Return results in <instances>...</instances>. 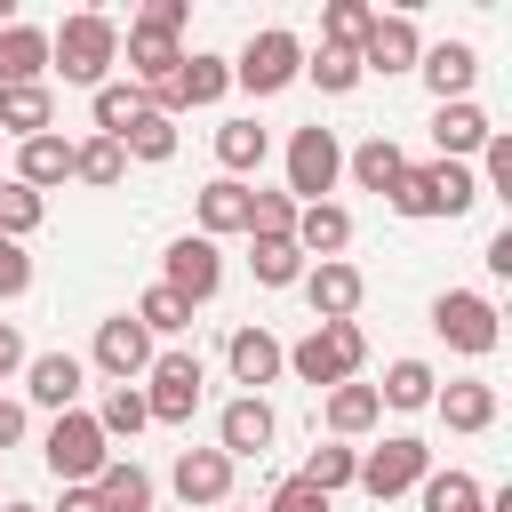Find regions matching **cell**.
I'll use <instances>...</instances> for the list:
<instances>
[{"mask_svg":"<svg viewBox=\"0 0 512 512\" xmlns=\"http://www.w3.org/2000/svg\"><path fill=\"white\" fill-rule=\"evenodd\" d=\"M360 296H368V280H360V264H344V256H328V264L304 272V304H312V320H352Z\"/></svg>","mask_w":512,"mask_h":512,"instance_id":"5bb4252c","label":"cell"},{"mask_svg":"<svg viewBox=\"0 0 512 512\" xmlns=\"http://www.w3.org/2000/svg\"><path fill=\"white\" fill-rule=\"evenodd\" d=\"M336 176H344V144H336V128H296L288 136V200L296 208H312L320 192H336Z\"/></svg>","mask_w":512,"mask_h":512,"instance_id":"8992f818","label":"cell"},{"mask_svg":"<svg viewBox=\"0 0 512 512\" xmlns=\"http://www.w3.org/2000/svg\"><path fill=\"white\" fill-rule=\"evenodd\" d=\"M296 72H304V40H296V32H280V24L248 32V48L232 56V88H248V96H280Z\"/></svg>","mask_w":512,"mask_h":512,"instance_id":"5b68a950","label":"cell"},{"mask_svg":"<svg viewBox=\"0 0 512 512\" xmlns=\"http://www.w3.org/2000/svg\"><path fill=\"white\" fill-rule=\"evenodd\" d=\"M200 352H152V368H144V408H152V424H192V408H200Z\"/></svg>","mask_w":512,"mask_h":512,"instance_id":"52a82bcc","label":"cell"},{"mask_svg":"<svg viewBox=\"0 0 512 512\" xmlns=\"http://www.w3.org/2000/svg\"><path fill=\"white\" fill-rule=\"evenodd\" d=\"M56 512H104V504H96V488H64V504H56Z\"/></svg>","mask_w":512,"mask_h":512,"instance_id":"f5cc1de1","label":"cell"},{"mask_svg":"<svg viewBox=\"0 0 512 512\" xmlns=\"http://www.w3.org/2000/svg\"><path fill=\"white\" fill-rule=\"evenodd\" d=\"M344 168H352V176H360L368 192H384V200H392V184L408 176V152H400L392 136H368L360 152H344Z\"/></svg>","mask_w":512,"mask_h":512,"instance_id":"f546056e","label":"cell"},{"mask_svg":"<svg viewBox=\"0 0 512 512\" xmlns=\"http://www.w3.org/2000/svg\"><path fill=\"white\" fill-rule=\"evenodd\" d=\"M248 264H256V288H296L304 280V248L296 240H248Z\"/></svg>","mask_w":512,"mask_h":512,"instance_id":"8d00e7d4","label":"cell"},{"mask_svg":"<svg viewBox=\"0 0 512 512\" xmlns=\"http://www.w3.org/2000/svg\"><path fill=\"white\" fill-rule=\"evenodd\" d=\"M160 288L184 296V304H208V296L224 288V256H216V240H200V232L168 240V280H160Z\"/></svg>","mask_w":512,"mask_h":512,"instance_id":"8fae6325","label":"cell"},{"mask_svg":"<svg viewBox=\"0 0 512 512\" xmlns=\"http://www.w3.org/2000/svg\"><path fill=\"white\" fill-rule=\"evenodd\" d=\"M40 216H48V200L40 192H24L16 176L0 184V240H24V232H40Z\"/></svg>","mask_w":512,"mask_h":512,"instance_id":"60d3db41","label":"cell"},{"mask_svg":"<svg viewBox=\"0 0 512 512\" xmlns=\"http://www.w3.org/2000/svg\"><path fill=\"white\" fill-rule=\"evenodd\" d=\"M432 328H440L448 352H472V360L496 352V336H504V328H496V304L472 296V288H440V296H432Z\"/></svg>","mask_w":512,"mask_h":512,"instance_id":"ba28073f","label":"cell"},{"mask_svg":"<svg viewBox=\"0 0 512 512\" xmlns=\"http://www.w3.org/2000/svg\"><path fill=\"white\" fill-rule=\"evenodd\" d=\"M48 72V32L40 24H8L0 32V88H40Z\"/></svg>","mask_w":512,"mask_h":512,"instance_id":"ffe728a7","label":"cell"},{"mask_svg":"<svg viewBox=\"0 0 512 512\" xmlns=\"http://www.w3.org/2000/svg\"><path fill=\"white\" fill-rule=\"evenodd\" d=\"M416 56H424V40L408 16H376L360 40V72H416Z\"/></svg>","mask_w":512,"mask_h":512,"instance_id":"e0dca14e","label":"cell"},{"mask_svg":"<svg viewBox=\"0 0 512 512\" xmlns=\"http://www.w3.org/2000/svg\"><path fill=\"white\" fill-rule=\"evenodd\" d=\"M432 408H440L448 432H488L496 424V384H448V392H432Z\"/></svg>","mask_w":512,"mask_h":512,"instance_id":"83f0119b","label":"cell"},{"mask_svg":"<svg viewBox=\"0 0 512 512\" xmlns=\"http://www.w3.org/2000/svg\"><path fill=\"white\" fill-rule=\"evenodd\" d=\"M432 144H440V160H472L480 144H488V112L464 96V104H440L432 112Z\"/></svg>","mask_w":512,"mask_h":512,"instance_id":"44dd1931","label":"cell"},{"mask_svg":"<svg viewBox=\"0 0 512 512\" xmlns=\"http://www.w3.org/2000/svg\"><path fill=\"white\" fill-rule=\"evenodd\" d=\"M488 272H496V280H512V224L488 240Z\"/></svg>","mask_w":512,"mask_h":512,"instance_id":"681fc988","label":"cell"},{"mask_svg":"<svg viewBox=\"0 0 512 512\" xmlns=\"http://www.w3.org/2000/svg\"><path fill=\"white\" fill-rule=\"evenodd\" d=\"M16 368H24V336L0 320V376H16Z\"/></svg>","mask_w":512,"mask_h":512,"instance_id":"816d5d0a","label":"cell"},{"mask_svg":"<svg viewBox=\"0 0 512 512\" xmlns=\"http://www.w3.org/2000/svg\"><path fill=\"white\" fill-rule=\"evenodd\" d=\"M24 440V400H0V448Z\"/></svg>","mask_w":512,"mask_h":512,"instance_id":"f907efd6","label":"cell"},{"mask_svg":"<svg viewBox=\"0 0 512 512\" xmlns=\"http://www.w3.org/2000/svg\"><path fill=\"white\" fill-rule=\"evenodd\" d=\"M264 512H328V496H320L304 472H288V480L272 488V504H264Z\"/></svg>","mask_w":512,"mask_h":512,"instance_id":"bcb514c9","label":"cell"},{"mask_svg":"<svg viewBox=\"0 0 512 512\" xmlns=\"http://www.w3.org/2000/svg\"><path fill=\"white\" fill-rule=\"evenodd\" d=\"M24 392H32L40 408L64 416V408L80 400V360H72V352H40V360H24Z\"/></svg>","mask_w":512,"mask_h":512,"instance_id":"cb8c5ba5","label":"cell"},{"mask_svg":"<svg viewBox=\"0 0 512 512\" xmlns=\"http://www.w3.org/2000/svg\"><path fill=\"white\" fill-rule=\"evenodd\" d=\"M224 232H248V184L232 176L200 184V240H224Z\"/></svg>","mask_w":512,"mask_h":512,"instance_id":"4316f807","label":"cell"},{"mask_svg":"<svg viewBox=\"0 0 512 512\" xmlns=\"http://www.w3.org/2000/svg\"><path fill=\"white\" fill-rule=\"evenodd\" d=\"M136 320H144V336H176V328H192V304L168 296V288H144L136 296Z\"/></svg>","mask_w":512,"mask_h":512,"instance_id":"7bdbcfd3","label":"cell"},{"mask_svg":"<svg viewBox=\"0 0 512 512\" xmlns=\"http://www.w3.org/2000/svg\"><path fill=\"white\" fill-rule=\"evenodd\" d=\"M88 112H96V136H112V144H120V136H128V128L152 112V96H144L136 80H104V88L88 96Z\"/></svg>","mask_w":512,"mask_h":512,"instance_id":"d4e9b609","label":"cell"},{"mask_svg":"<svg viewBox=\"0 0 512 512\" xmlns=\"http://www.w3.org/2000/svg\"><path fill=\"white\" fill-rule=\"evenodd\" d=\"M120 64V24L104 16V8H80V16H64L56 32H48V72H64L72 88H104V72Z\"/></svg>","mask_w":512,"mask_h":512,"instance_id":"6da1fadb","label":"cell"},{"mask_svg":"<svg viewBox=\"0 0 512 512\" xmlns=\"http://www.w3.org/2000/svg\"><path fill=\"white\" fill-rule=\"evenodd\" d=\"M0 512H32V504H0Z\"/></svg>","mask_w":512,"mask_h":512,"instance_id":"db71d44e","label":"cell"},{"mask_svg":"<svg viewBox=\"0 0 512 512\" xmlns=\"http://www.w3.org/2000/svg\"><path fill=\"white\" fill-rule=\"evenodd\" d=\"M64 176H72V144H64L56 128L16 144V184H24V192H48V184H64Z\"/></svg>","mask_w":512,"mask_h":512,"instance_id":"7402d4cb","label":"cell"},{"mask_svg":"<svg viewBox=\"0 0 512 512\" xmlns=\"http://www.w3.org/2000/svg\"><path fill=\"white\" fill-rule=\"evenodd\" d=\"M128 72H136V88H160V80H176V64H184V48H176V32H160V24H128Z\"/></svg>","mask_w":512,"mask_h":512,"instance_id":"ac0fdd59","label":"cell"},{"mask_svg":"<svg viewBox=\"0 0 512 512\" xmlns=\"http://www.w3.org/2000/svg\"><path fill=\"white\" fill-rule=\"evenodd\" d=\"M304 480H312L320 496H336V488H352V480H360V448H344V440H336V448H312V464H304Z\"/></svg>","mask_w":512,"mask_h":512,"instance_id":"ab89813d","label":"cell"},{"mask_svg":"<svg viewBox=\"0 0 512 512\" xmlns=\"http://www.w3.org/2000/svg\"><path fill=\"white\" fill-rule=\"evenodd\" d=\"M0 504H8V488H0Z\"/></svg>","mask_w":512,"mask_h":512,"instance_id":"11a10c76","label":"cell"},{"mask_svg":"<svg viewBox=\"0 0 512 512\" xmlns=\"http://www.w3.org/2000/svg\"><path fill=\"white\" fill-rule=\"evenodd\" d=\"M184 16H192V8H184V0H152V8H144V16H136V24H160V32H184Z\"/></svg>","mask_w":512,"mask_h":512,"instance_id":"c3c4849f","label":"cell"},{"mask_svg":"<svg viewBox=\"0 0 512 512\" xmlns=\"http://www.w3.org/2000/svg\"><path fill=\"white\" fill-rule=\"evenodd\" d=\"M304 72L320 80V96H352V88H360V56H336V48L304 56Z\"/></svg>","mask_w":512,"mask_h":512,"instance_id":"ee69618b","label":"cell"},{"mask_svg":"<svg viewBox=\"0 0 512 512\" xmlns=\"http://www.w3.org/2000/svg\"><path fill=\"white\" fill-rule=\"evenodd\" d=\"M296 248H304V256H320V264H328V256H344V248H352V216H344L336 200L296 208Z\"/></svg>","mask_w":512,"mask_h":512,"instance_id":"603a6c76","label":"cell"},{"mask_svg":"<svg viewBox=\"0 0 512 512\" xmlns=\"http://www.w3.org/2000/svg\"><path fill=\"white\" fill-rule=\"evenodd\" d=\"M96 368H104L112 384H136V376L152 368V336H144L136 312H112V320L96 328Z\"/></svg>","mask_w":512,"mask_h":512,"instance_id":"7c38bea8","label":"cell"},{"mask_svg":"<svg viewBox=\"0 0 512 512\" xmlns=\"http://www.w3.org/2000/svg\"><path fill=\"white\" fill-rule=\"evenodd\" d=\"M248 240H296V200L288 192H248Z\"/></svg>","mask_w":512,"mask_h":512,"instance_id":"f35d334b","label":"cell"},{"mask_svg":"<svg viewBox=\"0 0 512 512\" xmlns=\"http://www.w3.org/2000/svg\"><path fill=\"white\" fill-rule=\"evenodd\" d=\"M40 456H48V472H56L64 488H88V480L112 464V440L96 432V416H88V408H64V416L48 424V448H40Z\"/></svg>","mask_w":512,"mask_h":512,"instance_id":"277c9868","label":"cell"},{"mask_svg":"<svg viewBox=\"0 0 512 512\" xmlns=\"http://www.w3.org/2000/svg\"><path fill=\"white\" fill-rule=\"evenodd\" d=\"M48 120H56V96H48V80L40 88H0V136H48Z\"/></svg>","mask_w":512,"mask_h":512,"instance_id":"f1b7e54d","label":"cell"},{"mask_svg":"<svg viewBox=\"0 0 512 512\" xmlns=\"http://www.w3.org/2000/svg\"><path fill=\"white\" fill-rule=\"evenodd\" d=\"M432 392H440V376H432L424 360H392V368H384V384H376V400H384V408H432Z\"/></svg>","mask_w":512,"mask_h":512,"instance_id":"e575fe53","label":"cell"},{"mask_svg":"<svg viewBox=\"0 0 512 512\" xmlns=\"http://www.w3.org/2000/svg\"><path fill=\"white\" fill-rule=\"evenodd\" d=\"M472 200H480V184H472L464 160H424V168H408L392 184V208L400 216H464Z\"/></svg>","mask_w":512,"mask_h":512,"instance_id":"7a4b0ae2","label":"cell"},{"mask_svg":"<svg viewBox=\"0 0 512 512\" xmlns=\"http://www.w3.org/2000/svg\"><path fill=\"white\" fill-rule=\"evenodd\" d=\"M264 152H272V136H264L256 120H224V128H216V160H224L232 184H240L248 168H264Z\"/></svg>","mask_w":512,"mask_h":512,"instance_id":"1f68e13d","label":"cell"},{"mask_svg":"<svg viewBox=\"0 0 512 512\" xmlns=\"http://www.w3.org/2000/svg\"><path fill=\"white\" fill-rule=\"evenodd\" d=\"M72 176L104 192V184H120V176H128V152H120L112 136H88V144H72Z\"/></svg>","mask_w":512,"mask_h":512,"instance_id":"74e56055","label":"cell"},{"mask_svg":"<svg viewBox=\"0 0 512 512\" xmlns=\"http://www.w3.org/2000/svg\"><path fill=\"white\" fill-rule=\"evenodd\" d=\"M272 432H280V416L264 408V392H240V400H224V416H216V448H224L232 464H240V456H264Z\"/></svg>","mask_w":512,"mask_h":512,"instance_id":"4fadbf2b","label":"cell"},{"mask_svg":"<svg viewBox=\"0 0 512 512\" xmlns=\"http://www.w3.org/2000/svg\"><path fill=\"white\" fill-rule=\"evenodd\" d=\"M168 480H176L184 512H192V504H224V496H232V456H224V448H184Z\"/></svg>","mask_w":512,"mask_h":512,"instance_id":"2e32d148","label":"cell"},{"mask_svg":"<svg viewBox=\"0 0 512 512\" xmlns=\"http://www.w3.org/2000/svg\"><path fill=\"white\" fill-rule=\"evenodd\" d=\"M360 360H368V336H360V320H320L296 352H288V368L304 376V384H352L360 376Z\"/></svg>","mask_w":512,"mask_h":512,"instance_id":"3957f363","label":"cell"},{"mask_svg":"<svg viewBox=\"0 0 512 512\" xmlns=\"http://www.w3.org/2000/svg\"><path fill=\"white\" fill-rule=\"evenodd\" d=\"M416 488H424V512H488V488L472 472H456V464L448 472H424Z\"/></svg>","mask_w":512,"mask_h":512,"instance_id":"836d02e7","label":"cell"},{"mask_svg":"<svg viewBox=\"0 0 512 512\" xmlns=\"http://www.w3.org/2000/svg\"><path fill=\"white\" fill-rule=\"evenodd\" d=\"M224 360H232V384H272L280 368H288V352H280V336H264V328H232V344H224Z\"/></svg>","mask_w":512,"mask_h":512,"instance_id":"d6986e66","label":"cell"},{"mask_svg":"<svg viewBox=\"0 0 512 512\" xmlns=\"http://www.w3.org/2000/svg\"><path fill=\"white\" fill-rule=\"evenodd\" d=\"M472 184H488V192L512 200V136H504V128H488V144H480V176H472Z\"/></svg>","mask_w":512,"mask_h":512,"instance_id":"f6af8a7d","label":"cell"},{"mask_svg":"<svg viewBox=\"0 0 512 512\" xmlns=\"http://www.w3.org/2000/svg\"><path fill=\"white\" fill-rule=\"evenodd\" d=\"M120 152H128V160H168V152H176V120H168V112H144V120L120 136Z\"/></svg>","mask_w":512,"mask_h":512,"instance_id":"b9f144b4","label":"cell"},{"mask_svg":"<svg viewBox=\"0 0 512 512\" xmlns=\"http://www.w3.org/2000/svg\"><path fill=\"white\" fill-rule=\"evenodd\" d=\"M88 488H96V504H104V512H152V472H144V464H128V456H112Z\"/></svg>","mask_w":512,"mask_h":512,"instance_id":"484cf974","label":"cell"},{"mask_svg":"<svg viewBox=\"0 0 512 512\" xmlns=\"http://www.w3.org/2000/svg\"><path fill=\"white\" fill-rule=\"evenodd\" d=\"M144 424H152L144 384H112V392H104V408H96V432H104V440H136Z\"/></svg>","mask_w":512,"mask_h":512,"instance_id":"d590c367","label":"cell"},{"mask_svg":"<svg viewBox=\"0 0 512 512\" xmlns=\"http://www.w3.org/2000/svg\"><path fill=\"white\" fill-rule=\"evenodd\" d=\"M224 88H232V64H224V56H184L176 80H160V88H144V96H152V112L176 120V112H192V104H216Z\"/></svg>","mask_w":512,"mask_h":512,"instance_id":"30bf717a","label":"cell"},{"mask_svg":"<svg viewBox=\"0 0 512 512\" xmlns=\"http://www.w3.org/2000/svg\"><path fill=\"white\" fill-rule=\"evenodd\" d=\"M32 288V256H24V240H0V296H24Z\"/></svg>","mask_w":512,"mask_h":512,"instance_id":"7dc6e473","label":"cell"},{"mask_svg":"<svg viewBox=\"0 0 512 512\" xmlns=\"http://www.w3.org/2000/svg\"><path fill=\"white\" fill-rule=\"evenodd\" d=\"M368 24H376V8H368V0H328V8H320V48H336V56H360Z\"/></svg>","mask_w":512,"mask_h":512,"instance_id":"4dcf8cb0","label":"cell"},{"mask_svg":"<svg viewBox=\"0 0 512 512\" xmlns=\"http://www.w3.org/2000/svg\"><path fill=\"white\" fill-rule=\"evenodd\" d=\"M424 472H432V448H424V440H408V432H392L384 448H368V456H360V488H368V496H408Z\"/></svg>","mask_w":512,"mask_h":512,"instance_id":"9c48e42d","label":"cell"},{"mask_svg":"<svg viewBox=\"0 0 512 512\" xmlns=\"http://www.w3.org/2000/svg\"><path fill=\"white\" fill-rule=\"evenodd\" d=\"M416 72H424V88H432L440 104H464V88L480 80V48H472V40H440V48L416 56Z\"/></svg>","mask_w":512,"mask_h":512,"instance_id":"9a60e30c","label":"cell"},{"mask_svg":"<svg viewBox=\"0 0 512 512\" xmlns=\"http://www.w3.org/2000/svg\"><path fill=\"white\" fill-rule=\"evenodd\" d=\"M376 416H384L376 384H336V392H328V432H336V440H360Z\"/></svg>","mask_w":512,"mask_h":512,"instance_id":"d6a6232c","label":"cell"}]
</instances>
